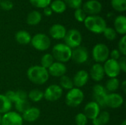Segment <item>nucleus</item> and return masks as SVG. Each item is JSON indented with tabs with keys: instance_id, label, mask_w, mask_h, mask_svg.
<instances>
[{
	"instance_id": "obj_18",
	"label": "nucleus",
	"mask_w": 126,
	"mask_h": 125,
	"mask_svg": "<svg viewBox=\"0 0 126 125\" xmlns=\"http://www.w3.org/2000/svg\"><path fill=\"white\" fill-rule=\"evenodd\" d=\"M49 35L56 40H61L63 39L66 33V27L60 24H53L50 28L49 31Z\"/></svg>"
},
{
	"instance_id": "obj_4",
	"label": "nucleus",
	"mask_w": 126,
	"mask_h": 125,
	"mask_svg": "<svg viewBox=\"0 0 126 125\" xmlns=\"http://www.w3.org/2000/svg\"><path fill=\"white\" fill-rule=\"evenodd\" d=\"M84 99V94L83 91L78 88H73L68 91L66 97V104L71 108H76L80 105Z\"/></svg>"
},
{
	"instance_id": "obj_47",
	"label": "nucleus",
	"mask_w": 126,
	"mask_h": 125,
	"mask_svg": "<svg viewBox=\"0 0 126 125\" xmlns=\"http://www.w3.org/2000/svg\"><path fill=\"white\" fill-rule=\"evenodd\" d=\"M1 115L0 114V125H1Z\"/></svg>"
},
{
	"instance_id": "obj_41",
	"label": "nucleus",
	"mask_w": 126,
	"mask_h": 125,
	"mask_svg": "<svg viewBox=\"0 0 126 125\" xmlns=\"http://www.w3.org/2000/svg\"><path fill=\"white\" fill-rule=\"evenodd\" d=\"M16 101L17 100H24V99H27V94L22 90H18L16 91Z\"/></svg>"
},
{
	"instance_id": "obj_12",
	"label": "nucleus",
	"mask_w": 126,
	"mask_h": 125,
	"mask_svg": "<svg viewBox=\"0 0 126 125\" xmlns=\"http://www.w3.org/2000/svg\"><path fill=\"white\" fill-rule=\"evenodd\" d=\"M89 59L88 49L84 46H78L75 48L72 51L71 60L78 64H82L86 62Z\"/></svg>"
},
{
	"instance_id": "obj_7",
	"label": "nucleus",
	"mask_w": 126,
	"mask_h": 125,
	"mask_svg": "<svg viewBox=\"0 0 126 125\" xmlns=\"http://www.w3.org/2000/svg\"><path fill=\"white\" fill-rule=\"evenodd\" d=\"M63 40L65 44L72 49L80 46L82 42V35L78 29H71L66 31Z\"/></svg>"
},
{
	"instance_id": "obj_32",
	"label": "nucleus",
	"mask_w": 126,
	"mask_h": 125,
	"mask_svg": "<svg viewBox=\"0 0 126 125\" xmlns=\"http://www.w3.org/2000/svg\"><path fill=\"white\" fill-rule=\"evenodd\" d=\"M112 7L118 12H124L126 10V0H111Z\"/></svg>"
},
{
	"instance_id": "obj_23",
	"label": "nucleus",
	"mask_w": 126,
	"mask_h": 125,
	"mask_svg": "<svg viewBox=\"0 0 126 125\" xmlns=\"http://www.w3.org/2000/svg\"><path fill=\"white\" fill-rule=\"evenodd\" d=\"M42 18V15L40 12L37 10H32L27 16V23L29 25L31 26H35L38 24Z\"/></svg>"
},
{
	"instance_id": "obj_24",
	"label": "nucleus",
	"mask_w": 126,
	"mask_h": 125,
	"mask_svg": "<svg viewBox=\"0 0 126 125\" xmlns=\"http://www.w3.org/2000/svg\"><path fill=\"white\" fill-rule=\"evenodd\" d=\"M13 103L5 97L4 94H0V114H4L12 108Z\"/></svg>"
},
{
	"instance_id": "obj_28",
	"label": "nucleus",
	"mask_w": 126,
	"mask_h": 125,
	"mask_svg": "<svg viewBox=\"0 0 126 125\" xmlns=\"http://www.w3.org/2000/svg\"><path fill=\"white\" fill-rule=\"evenodd\" d=\"M27 98L34 102H38L44 98V92L37 88L32 89L27 94Z\"/></svg>"
},
{
	"instance_id": "obj_13",
	"label": "nucleus",
	"mask_w": 126,
	"mask_h": 125,
	"mask_svg": "<svg viewBox=\"0 0 126 125\" xmlns=\"http://www.w3.org/2000/svg\"><path fill=\"white\" fill-rule=\"evenodd\" d=\"M83 10L86 14L95 15L102 10V4L97 0H89L83 4Z\"/></svg>"
},
{
	"instance_id": "obj_40",
	"label": "nucleus",
	"mask_w": 126,
	"mask_h": 125,
	"mask_svg": "<svg viewBox=\"0 0 126 125\" xmlns=\"http://www.w3.org/2000/svg\"><path fill=\"white\" fill-rule=\"evenodd\" d=\"M5 97L12 102L14 103L16 101V91H7L5 93Z\"/></svg>"
},
{
	"instance_id": "obj_45",
	"label": "nucleus",
	"mask_w": 126,
	"mask_h": 125,
	"mask_svg": "<svg viewBox=\"0 0 126 125\" xmlns=\"http://www.w3.org/2000/svg\"><path fill=\"white\" fill-rule=\"evenodd\" d=\"M126 80H124L123 82V83H122V88H123V91H124V93H126Z\"/></svg>"
},
{
	"instance_id": "obj_44",
	"label": "nucleus",
	"mask_w": 126,
	"mask_h": 125,
	"mask_svg": "<svg viewBox=\"0 0 126 125\" xmlns=\"http://www.w3.org/2000/svg\"><path fill=\"white\" fill-rule=\"evenodd\" d=\"M44 13L46 16H50L52 14V10H51V8L48 6L45 8H44Z\"/></svg>"
},
{
	"instance_id": "obj_48",
	"label": "nucleus",
	"mask_w": 126,
	"mask_h": 125,
	"mask_svg": "<svg viewBox=\"0 0 126 125\" xmlns=\"http://www.w3.org/2000/svg\"><path fill=\"white\" fill-rule=\"evenodd\" d=\"M0 1H1V0H0Z\"/></svg>"
},
{
	"instance_id": "obj_20",
	"label": "nucleus",
	"mask_w": 126,
	"mask_h": 125,
	"mask_svg": "<svg viewBox=\"0 0 126 125\" xmlns=\"http://www.w3.org/2000/svg\"><path fill=\"white\" fill-rule=\"evenodd\" d=\"M41 116V111L38 108L35 107H30L21 115L23 121L27 122H33L39 119Z\"/></svg>"
},
{
	"instance_id": "obj_22",
	"label": "nucleus",
	"mask_w": 126,
	"mask_h": 125,
	"mask_svg": "<svg viewBox=\"0 0 126 125\" xmlns=\"http://www.w3.org/2000/svg\"><path fill=\"white\" fill-rule=\"evenodd\" d=\"M15 38L18 43L21 45H27L31 42L32 37L28 32L25 30H20L16 33Z\"/></svg>"
},
{
	"instance_id": "obj_9",
	"label": "nucleus",
	"mask_w": 126,
	"mask_h": 125,
	"mask_svg": "<svg viewBox=\"0 0 126 125\" xmlns=\"http://www.w3.org/2000/svg\"><path fill=\"white\" fill-rule=\"evenodd\" d=\"M93 99L94 102L98 104L100 108H106V99L108 94L105 87L100 84H96L93 87Z\"/></svg>"
},
{
	"instance_id": "obj_19",
	"label": "nucleus",
	"mask_w": 126,
	"mask_h": 125,
	"mask_svg": "<svg viewBox=\"0 0 126 125\" xmlns=\"http://www.w3.org/2000/svg\"><path fill=\"white\" fill-rule=\"evenodd\" d=\"M89 74L90 75L91 78L95 82L101 81L106 75L103 65L101 63H96L92 66L90 69V73Z\"/></svg>"
},
{
	"instance_id": "obj_10",
	"label": "nucleus",
	"mask_w": 126,
	"mask_h": 125,
	"mask_svg": "<svg viewBox=\"0 0 126 125\" xmlns=\"http://www.w3.org/2000/svg\"><path fill=\"white\" fill-rule=\"evenodd\" d=\"M21 115L17 112L9 111L1 116V125H23Z\"/></svg>"
},
{
	"instance_id": "obj_21",
	"label": "nucleus",
	"mask_w": 126,
	"mask_h": 125,
	"mask_svg": "<svg viewBox=\"0 0 126 125\" xmlns=\"http://www.w3.org/2000/svg\"><path fill=\"white\" fill-rule=\"evenodd\" d=\"M114 30L117 33L123 35L126 34V17L125 15H120L115 18L114 19Z\"/></svg>"
},
{
	"instance_id": "obj_26",
	"label": "nucleus",
	"mask_w": 126,
	"mask_h": 125,
	"mask_svg": "<svg viewBox=\"0 0 126 125\" xmlns=\"http://www.w3.org/2000/svg\"><path fill=\"white\" fill-rule=\"evenodd\" d=\"M120 83L118 78L117 77L109 78L106 83L105 88L107 91H109L111 93H115V91H117L118 88H120Z\"/></svg>"
},
{
	"instance_id": "obj_6",
	"label": "nucleus",
	"mask_w": 126,
	"mask_h": 125,
	"mask_svg": "<svg viewBox=\"0 0 126 125\" xmlns=\"http://www.w3.org/2000/svg\"><path fill=\"white\" fill-rule=\"evenodd\" d=\"M32 46L38 51H46L51 45V41L49 36L44 33H38L31 39Z\"/></svg>"
},
{
	"instance_id": "obj_37",
	"label": "nucleus",
	"mask_w": 126,
	"mask_h": 125,
	"mask_svg": "<svg viewBox=\"0 0 126 125\" xmlns=\"http://www.w3.org/2000/svg\"><path fill=\"white\" fill-rule=\"evenodd\" d=\"M74 15H75V19L79 22H83L86 18V14L85 13V12L83 10L82 8L76 9L74 13Z\"/></svg>"
},
{
	"instance_id": "obj_1",
	"label": "nucleus",
	"mask_w": 126,
	"mask_h": 125,
	"mask_svg": "<svg viewBox=\"0 0 126 125\" xmlns=\"http://www.w3.org/2000/svg\"><path fill=\"white\" fill-rule=\"evenodd\" d=\"M27 76L30 82L39 85L46 83L49 77L47 69L38 65L30 67L27 71Z\"/></svg>"
},
{
	"instance_id": "obj_42",
	"label": "nucleus",
	"mask_w": 126,
	"mask_h": 125,
	"mask_svg": "<svg viewBox=\"0 0 126 125\" xmlns=\"http://www.w3.org/2000/svg\"><path fill=\"white\" fill-rule=\"evenodd\" d=\"M118 64L120 68V71H123V72H126V57L125 56L121 57L118 60Z\"/></svg>"
},
{
	"instance_id": "obj_35",
	"label": "nucleus",
	"mask_w": 126,
	"mask_h": 125,
	"mask_svg": "<svg viewBox=\"0 0 126 125\" xmlns=\"http://www.w3.org/2000/svg\"><path fill=\"white\" fill-rule=\"evenodd\" d=\"M75 121L76 125H86L88 119L83 113H79L75 116Z\"/></svg>"
},
{
	"instance_id": "obj_36",
	"label": "nucleus",
	"mask_w": 126,
	"mask_h": 125,
	"mask_svg": "<svg viewBox=\"0 0 126 125\" xmlns=\"http://www.w3.org/2000/svg\"><path fill=\"white\" fill-rule=\"evenodd\" d=\"M66 6H69L71 8L73 9H78L80 8L83 4V0H63Z\"/></svg>"
},
{
	"instance_id": "obj_15",
	"label": "nucleus",
	"mask_w": 126,
	"mask_h": 125,
	"mask_svg": "<svg viewBox=\"0 0 126 125\" xmlns=\"http://www.w3.org/2000/svg\"><path fill=\"white\" fill-rule=\"evenodd\" d=\"M100 113V107L98 105L97 103H96L94 101L88 102L85 108H84V112L83 113L87 117L88 119L93 120Z\"/></svg>"
},
{
	"instance_id": "obj_29",
	"label": "nucleus",
	"mask_w": 126,
	"mask_h": 125,
	"mask_svg": "<svg viewBox=\"0 0 126 125\" xmlns=\"http://www.w3.org/2000/svg\"><path fill=\"white\" fill-rule=\"evenodd\" d=\"M60 86L62 89L68 91L74 88L72 79L66 75L62 76L61 77H60Z\"/></svg>"
},
{
	"instance_id": "obj_8",
	"label": "nucleus",
	"mask_w": 126,
	"mask_h": 125,
	"mask_svg": "<svg viewBox=\"0 0 126 125\" xmlns=\"http://www.w3.org/2000/svg\"><path fill=\"white\" fill-rule=\"evenodd\" d=\"M63 94V89L58 85H50L44 92V98L49 102H55L61 99Z\"/></svg>"
},
{
	"instance_id": "obj_30",
	"label": "nucleus",
	"mask_w": 126,
	"mask_h": 125,
	"mask_svg": "<svg viewBox=\"0 0 126 125\" xmlns=\"http://www.w3.org/2000/svg\"><path fill=\"white\" fill-rule=\"evenodd\" d=\"M15 108L16 111H18L17 113H23L25 112L27 109H29L31 106L27 99H24V100H17L14 102Z\"/></svg>"
},
{
	"instance_id": "obj_16",
	"label": "nucleus",
	"mask_w": 126,
	"mask_h": 125,
	"mask_svg": "<svg viewBox=\"0 0 126 125\" xmlns=\"http://www.w3.org/2000/svg\"><path fill=\"white\" fill-rule=\"evenodd\" d=\"M49 75L55 77H61L65 75L67 69L64 63L60 62H54L52 66L47 69Z\"/></svg>"
},
{
	"instance_id": "obj_38",
	"label": "nucleus",
	"mask_w": 126,
	"mask_h": 125,
	"mask_svg": "<svg viewBox=\"0 0 126 125\" xmlns=\"http://www.w3.org/2000/svg\"><path fill=\"white\" fill-rule=\"evenodd\" d=\"M118 50L123 56L126 55V36L123 35L118 43Z\"/></svg>"
},
{
	"instance_id": "obj_14",
	"label": "nucleus",
	"mask_w": 126,
	"mask_h": 125,
	"mask_svg": "<svg viewBox=\"0 0 126 125\" xmlns=\"http://www.w3.org/2000/svg\"><path fill=\"white\" fill-rule=\"evenodd\" d=\"M124 102L123 97L117 93H110L108 94L106 99V105L110 108L116 109L119 108L123 105Z\"/></svg>"
},
{
	"instance_id": "obj_34",
	"label": "nucleus",
	"mask_w": 126,
	"mask_h": 125,
	"mask_svg": "<svg viewBox=\"0 0 126 125\" xmlns=\"http://www.w3.org/2000/svg\"><path fill=\"white\" fill-rule=\"evenodd\" d=\"M103 35L105 38L109 41H114L117 38V32L112 27H106L103 31Z\"/></svg>"
},
{
	"instance_id": "obj_11",
	"label": "nucleus",
	"mask_w": 126,
	"mask_h": 125,
	"mask_svg": "<svg viewBox=\"0 0 126 125\" xmlns=\"http://www.w3.org/2000/svg\"><path fill=\"white\" fill-rule=\"evenodd\" d=\"M105 71V74L110 78L117 77L120 74V68L119 66L117 60H114L109 58L103 66Z\"/></svg>"
},
{
	"instance_id": "obj_25",
	"label": "nucleus",
	"mask_w": 126,
	"mask_h": 125,
	"mask_svg": "<svg viewBox=\"0 0 126 125\" xmlns=\"http://www.w3.org/2000/svg\"><path fill=\"white\" fill-rule=\"evenodd\" d=\"M110 121V114L107 111H100L99 115L92 120L94 125H106Z\"/></svg>"
},
{
	"instance_id": "obj_2",
	"label": "nucleus",
	"mask_w": 126,
	"mask_h": 125,
	"mask_svg": "<svg viewBox=\"0 0 126 125\" xmlns=\"http://www.w3.org/2000/svg\"><path fill=\"white\" fill-rule=\"evenodd\" d=\"M84 25L87 29L96 34L103 33L107 27L106 20L99 15H89L84 20Z\"/></svg>"
},
{
	"instance_id": "obj_5",
	"label": "nucleus",
	"mask_w": 126,
	"mask_h": 125,
	"mask_svg": "<svg viewBox=\"0 0 126 125\" xmlns=\"http://www.w3.org/2000/svg\"><path fill=\"white\" fill-rule=\"evenodd\" d=\"M110 50L104 43L96 44L92 49V57L97 63H105L109 57Z\"/></svg>"
},
{
	"instance_id": "obj_43",
	"label": "nucleus",
	"mask_w": 126,
	"mask_h": 125,
	"mask_svg": "<svg viewBox=\"0 0 126 125\" xmlns=\"http://www.w3.org/2000/svg\"><path fill=\"white\" fill-rule=\"evenodd\" d=\"M109 57H111L110 59L114 60H118L120 57H121V54L119 52L118 49H113L110 54H109Z\"/></svg>"
},
{
	"instance_id": "obj_33",
	"label": "nucleus",
	"mask_w": 126,
	"mask_h": 125,
	"mask_svg": "<svg viewBox=\"0 0 126 125\" xmlns=\"http://www.w3.org/2000/svg\"><path fill=\"white\" fill-rule=\"evenodd\" d=\"M30 4L38 8H45L50 5L52 0H30Z\"/></svg>"
},
{
	"instance_id": "obj_31",
	"label": "nucleus",
	"mask_w": 126,
	"mask_h": 125,
	"mask_svg": "<svg viewBox=\"0 0 126 125\" xmlns=\"http://www.w3.org/2000/svg\"><path fill=\"white\" fill-rule=\"evenodd\" d=\"M54 60H55V59H54L53 56L52 55V54L47 53L41 57L40 66H41L42 67H44L46 69H48L52 66V64L55 62Z\"/></svg>"
},
{
	"instance_id": "obj_46",
	"label": "nucleus",
	"mask_w": 126,
	"mask_h": 125,
	"mask_svg": "<svg viewBox=\"0 0 126 125\" xmlns=\"http://www.w3.org/2000/svg\"><path fill=\"white\" fill-rule=\"evenodd\" d=\"M120 125H126V120H124V121H123V122H122V124H121Z\"/></svg>"
},
{
	"instance_id": "obj_39",
	"label": "nucleus",
	"mask_w": 126,
	"mask_h": 125,
	"mask_svg": "<svg viewBox=\"0 0 126 125\" xmlns=\"http://www.w3.org/2000/svg\"><path fill=\"white\" fill-rule=\"evenodd\" d=\"M0 7L5 11H8L13 9V3L10 0H1Z\"/></svg>"
},
{
	"instance_id": "obj_3",
	"label": "nucleus",
	"mask_w": 126,
	"mask_h": 125,
	"mask_svg": "<svg viewBox=\"0 0 126 125\" xmlns=\"http://www.w3.org/2000/svg\"><path fill=\"white\" fill-rule=\"evenodd\" d=\"M72 49L65 43H58L55 45L52 50V55L57 62L66 63L71 60Z\"/></svg>"
},
{
	"instance_id": "obj_17",
	"label": "nucleus",
	"mask_w": 126,
	"mask_h": 125,
	"mask_svg": "<svg viewBox=\"0 0 126 125\" xmlns=\"http://www.w3.org/2000/svg\"><path fill=\"white\" fill-rule=\"evenodd\" d=\"M89 79V74L86 70H80L78 71L74 76L72 81L74 86L78 88L83 87L88 83Z\"/></svg>"
},
{
	"instance_id": "obj_27",
	"label": "nucleus",
	"mask_w": 126,
	"mask_h": 125,
	"mask_svg": "<svg viewBox=\"0 0 126 125\" xmlns=\"http://www.w3.org/2000/svg\"><path fill=\"white\" fill-rule=\"evenodd\" d=\"M51 10L56 13H62L66 10V4L63 0H55L50 4Z\"/></svg>"
}]
</instances>
